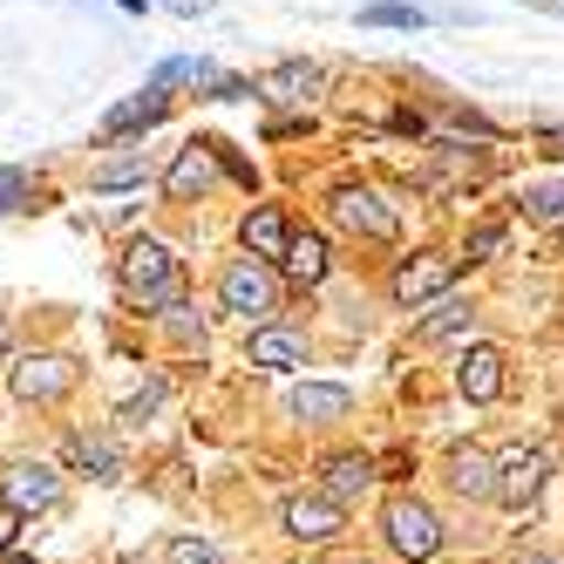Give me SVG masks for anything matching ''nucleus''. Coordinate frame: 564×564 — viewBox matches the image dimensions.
<instances>
[{
    "instance_id": "a211bd4d",
    "label": "nucleus",
    "mask_w": 564,
    "mask_h": 564,
    "mask_svg": "<svg viewBox=\"0 0 564 564\" xmlns=\"http://www.w3.org/2000/svg\"><path fill=\"white\" fill-rule=\"evenodd\" d=\"M327 238H319V231H306V238H293V246H286V259H279V272H286L293 279V286H319V279H327Z\"/></svg>"
},
{
    "instance_id": "72a5a7b5",
    "label": "nucleus",
    "mask_w": 564,
    "mask_h": 564,
    "mask_svg": "<svg viewBox=\"0 0 564 564\" xmlns=\"http://www.w3.org/2000/svg\"><path fill=\"white\" fill-rule=\"evenodd\" d=\"M0 347H8V327H0Z\"/></svg>"
},
{
    "instance_id": "9b49d317",
    "label": "nucleus",
    "mask_w": 564,
    "mask_h": 564,
    "mask_svg": "<svg viewBox=\"0 0 564 564\" xmlns=\"http://www.w3.org/2000/svg\"><path fill=\"white\" fill-rule=\"evenodd\" d=\"M319 83H327V75H319V62H279V68L259 75V96L279 102V109H293V102H313Z\"/></svg>"
},
{
    "instance_id": "393cba45",
    "label": "nucleus",
    "mask_w": 564,
    "mask_h": 564,
    "mask_svg": "<svg viewBox=\"0 0 564 564\" xmlns=\"http://www.w3.org/2000/svg\"><path fill=\"white\" fill-rule=\"evenodd\" d=\"M164 564H225V557H218V544H205V538H171V544H164Z\"/></svg>"
},
{
    "instance_id": "20e7f679",
    "label": "nucleus",
    "mask_w": 564,
    "mask_h": 564,
    "mask_svg": "<svg viewBox=\"0 0 564 564\" xmlns=\"http://www.w3.org/2000/svg\"><path fill=\"white\" fill-rule=\"evenodd\" d=\"M449 279H456V259H442V252H415V259H401L394 265V300L401 306H422V300H442L449 293Z\"/></svg>"
},
{
    "instance_id": "9d476101",
    "label": "nucleus",
    "mask_w": 564,
    "mask_h": 564,
    "mask_svg": "<svg viewBox=\"0 0 564 564\" xmlns=\"http://www.w3.org/2000/svg\"><path fill=\"white\" fill-rule=\"evenodd\" d=\"M212 156H218V143H184V150H177V164L164 171V191L177 197V205H191V197L212 191V177H218Z\"/></svg>"
},
{
    "instance_id": "c85d7f7f",
    "label": "nucleus",
    "mask_w": 564,
    "mask_h": 564,
    "mask_svg": "<svg viewBox=\"0 0 564 564\" xmlns=\"http://www.w3.org/2000/svg\"><path fill=\"white\" fill-rule=\"evenodd\" d=\"M14 523H21V510L0 503V557H8V544H14Z\"/></svg>"
},
{
    "instance_id": "a878e982",
    "label": "nucleus",
    "mask_w": 564,
    "mask_h": 564,
    "mask_svg": "<svg viewBox=\"0 0 564 564\" xmlns=\"http://www.w3.org/2000/svg\"><path fill=\"white\" fill-rule=\"evenodd\" d=\"M156 401H164V381H143V388L123 401V422H143V415H156Z\"/></svg>"
},
{
    "instance_id": "2eb2a0df",
    "label": "nucleus",
    "mask_w": 564,
    "mask_h": 564,
    "mask_svg": "<svg viewBox=\"0 0 564 564\" xmlns=\"http://www.w3.org/2000/svg\"><path fill=\"white\" fill-rule=\"evenodd\" d=\"M164 123V89H143V96H130V102H116L109 116H102V137H137V130H156Z\"/></svg>"
},
{
    "instance_id": "cd10ccee",
    "label": "nucleus",
    "mask_w": 564,
    "mask_h": 564,
    "mask_svg": "<svg viewBox=\"0 0 564 564\" xmlns=\"http://www.w3.org/2000/svg\"><path fill=\"white\" fill-rule=\"evenodd\" d=\"M21 191H28V177H21V171H0V212H8Z\"/></svg>"
},
{
    "instance_id": "412c9836",
    "label": "nucleus",
    "mask_w": 564,
    "mask_h": 564,
    "mask_svg": "<svg viewBox=\"0 0 564 564\" xmlns=\"http://www.w3.org/2000/svg\"><path fill=\"white\" fill-rule=\"evenodd\" d=\"M375 476H381L375 456H334V463H327V497H360Z\"/></svg>"
},
{
    "instance_id": "6ab92c4d",
    "label": "nucleus",
    "mask_w": 564,
    "mask_h": 564,
    "mask_svg": "<svg viewBox=\"0 0 564 564\" xmlns=\"http://www.w3.org/2000/svg\"><path fill=\"white\" fill-rule=\"evenodd\" d=\"M246 354H252V368H265V375H286V368H300V340H293V334H279V327H259Z\"/></svg>"
},
{
    "instance_id": "7c9ffc66",
    "label": "nucleus",
    "mask_w": 564,
    "mask_h": 564,
    "mask_svg": "<svg viewBox=\"0 0 564 564\" xmlns=\"http://www.w3.org/2000/svg\"><path fill=\"white\" fill-rule=\"evenodd\" d=\"M544 150H551V156H564V123H557V130H544Z\"/></svg>"
},
{
    "instance_id": "473e14b6",
    "label": "nucleus",
    "mask_w": 564,
    "mask_h": 564,
    "mask_svg": "<svg viewBox=\"0 0 564 564\" xmlns=\"http://www.w3.org/2000/svg\"><path fill=\"white\" fill-rule=\"evenodd\" d=\"M0 564H34V557H0Z\"/></svg>"
},
{
    "instance_id": "4be33fe9",
    "label": "nucleus",
    "mask_w": 564,
    "mask_h": 564,
    "mask_svg": "<svg viewBox=\"0 0 564 564\" xmlns=\"http://www.w3.org/2000/svg\"><path fill=\"white\" fill-rule=\"evenodd\" d=\"M469 319H476V313H469V300H435V313L422 319V340H449V334H463V327H469Z\"/></svg>"
},
{
    "instance_id": "ddd939ff",
    "label": "nucleus",
    "mask_w": 564,
    "mask_h": 564,
    "mask_svg": "<svg viewBox=\"0 0 564 564\" xmlns=\"http://www.w3.org/2000/svg\"><path fill=\"white\" fill-rule=\"evenodd\" d=\"M238 238H246V252H259V259H286V246H293L286 212H279V205H259V212H246Z\"/></svg>"
},
{
    "instance_id": "aec40b11",
    "label": "nucleus",
    "mask_w": 564,
    "mask_h": 564,
    "mask_svg": "<svg viewBox=\"0 0 564 564\" xmlns=\"http://www.w3.org/2000/svg\"><path fill=\"white\" fill-rule=\"evenodd\" d=\"M517 205H523V218H538V225H564V177H531Z\"/></svg>"
},
{
    "instance_id": "dca6fc26",
    "label": "nucleus",
    "mask_w": 564,
    "mask_h": 564,
    "mask_svg": "<svg viewBox=\"0 0 564 564\" xmlns=\"http://www.w3.org/2000/svg\"><path fill=\"white\" fill-rule=\"evenodd\" d=\"M286 409L300 415V422H340L347 409H354V394L347 388H334V381H306V388H293V401H286Z\"/></svg>"
},
{
    "instance_id": "f257e3e1",
    "label": "nucleus",
    "mask_w": 564,
    "mask_h": 564,
    "mask_svg": "<svg viewBox=\"0 0 564 564\" xmlns=\"http://www.w3.org/2000/svg\"><path fill=\"white\" fill-rule=\"evenodd\" d=\"M123 300L143 306V313H171V306H184V265L171 259V246L137 238V246L123 252Z\"/></svg>"
},
{
    "instance_id": "1a4fd4ad",
    "label": "nucleus",
    "mask_w": 564,
    "mask_h": 564,
    "mask_svg": "<svg viewBox=\"0 0 564 564\" xmlns=\"http://www.w3.org/2000/svg\"><path fill=\"white\" fill-rule=\"evenodd\" d=\"M68 388H75V360H62V354H34V360L14 368V394L21 401H62Z\"/></svg>"
},
{
    "instance_id": "0eeeda50",
    "label": "nucleus",
    "mask_w": 564,
    "mask_h": 564,
    "mask_svg": "<svg viewBox=\"0 0 564 564\" xmlns=\"http://www.w3.org/2000/svg\"><path fill=\"white\" fill-rule=\"evenodd\" d=\"M286 531L300 544H334L347 531V510H340V497H293L286 503Z\"/></svg>"
},
{
    "instance_id": "7ed1b4c3",
    "label": "nucleus",
    "mask_w": 564,
    "mask_h": 564,
    "mask_svg": "<svg viewBox=\"0 0 564 564\" xmlns=\"http://www.w3.org/2000/svg\"><path fill=\"white\" fill-rule=\"evenodd\" d=\"M388 544H394V557L429 564V557L442 551V523H435V510L415 503V497H394V503H388Z\"/></svg>"
},
{
    "instance_id": "2f4dec72",
    "label": "nucleus",
    "mask_w": 564,
    "mask_h": 564,
    "mask_svg": "<svg viewBox=\"0 0 564 564\" xmlns=\"http://www.w3.org/2000/svg\"><path fill=\"white\" fill-rule=\"evenodd\" d=\"M164 8H177V14H197V8H205V0H164Z\"/></svg>"
},
{
    "instance_id": "bb28decb",
    "label": "nucleus",
    "mask_w": 564,
    "mask_h": 564,
    "mask_svg": "<svg viewBox=\"0 0 564 564\" xmlns=\"http://www.w3.org/2000/svg\"><path fill=\"white\" fill-rule=\"evenodd\" d=\"M503 252V225H476L469 231V259H497Z\"/></svg>"
},
{
    "instance_id": "4468645a",
    "label": "nucleus",
    "mask_w": 564,
    "mask_h": 564,
    "mask_svg": "<svg viewBox=\"0 0 564 564\" xmlns=\"http://www.w3.org/2000/svg\"><path fill=\"white\" fill-rule=\"evenodd\" d=\"M456 388H463L469 401H497V394H503V354H497V347H469L463 368H456Z\"/></svg>"
},
{
    "instance_id": "b1692460",
    "label": "nucleus",
    "mask_w": 564,
    "mask_h": 564,
    "mask_svg": "<svg viewBox=\"0 0 564 564\" xmlns=\"http://www.w3.org/2000/svg\"><path fill=\"white\" fill-rule=\"evenodd\" d=\"M368 28H422V8H401V0H375V8H360Z\"/></svg>"
},
{
    "instance_id": "39448f33",
    "label": "nucleus",
    "mask_w": 564,
    "mask_h": 564,
    "mask_svg": "<svg viewBox=\"0 0 564 564\" xmlns=\"http://www.w3.org/2000/svg\"><path fill=\"white\" fill-rule=\"evenodd\" d=\"M334 218H340L354 238H394V212L381 205V191H368V184L334 191Z\"/></svg>"
},
{
    "instance_id": "f8f14e48",
    "label": "nucleus",
    "mask_w": 564,
    "mask_h": 564,
    "mask_svg": "<svg viewBox=\"0 0 564 564\" xmlns=\"http://www.w3.org/2000/svg\"><path fill=\"white\" fill-rule=\"evenodd\" d=\"M62 456H68L75 469H89L96 482H123V456H116V442H109V435H89V429H75Z\"/></svg>"
},
{
    "instance_id": "423d86ee",
    "label": "nucleus",
    "mask_w": 564,
    "mask_h": 564,
    "mask_svg": "<svg viewBox=\"0 0 564 564\" xmlns=\"http://www.w3.org/2000/svg\"><path fill=\"white\" fill-rule=\"evenodd\" d=\"M62 497V476L48 469V463H14L8 476H0V503H14L21 517H34V510H48Z\"/></svg>"
},
{
    "instance_id": "c756f323",
    "label": "nucleus",
    "mask_w": 564,
    "mask_h": 564,
    "mask_svg": "<svg viewBox=\"0 0 564 564\" xmlns=\"http://www.w3.org/2000/svg\"><path fill=\"white\" fill-rule=\"evenodd\" d=\"M517 564H564V557H551V551H517Z\"/></svg>"
},
{
    "instance_id": "f704fd0d",
    "label": "nucleus",
    "mask_w": 564,
    "mask_h": 564,
    "mask_svg": "<svg viewBox=\"0 0 564 564\" xmlns=\"http://www.w3.org/2000/svg\"><path fill=\"white\" fill-rule=\"evenodd\" d=\"M557 231H564V225H557Z\"/></svg>"
},
{
    "instance_id": "f3484780",
    "label": "nucleus",
    "mask_w": 564,
    "mask_h": 564,
    "mask_svg": "<svg viewBox=\"0 0 564 564\" xmlns=\"http://www.w3.org/2000/svg\"><path fill=\"white\" fill-rule=\"evenodd\" d=\"M497 469H503V463H490L482 449H456L449 482H456V490H463L469 503H490V497H497Z\"/></svg>"
},
{
    "instance_id": "6e6552de",
    "label": "nucleus",
    "mask_w": 564,
    "mask_h": 564,
    "mask_svg": "<svg viewBox=\"0 0 564 564\" xmlns=\"http://www.w3.org/2000/svg\"><path fill=\"white\" fill-rule=\"evenodd\" d=\"M544 476H551V456H544V449H510L503 469H497V503L523 510V503L544 490Z\"/></svg>"
},
{
    "instance_id": "5701e85b",
    "label": "nucleus",
    "mask_w": 564,
    "mask_h": 564,
    "mask_svg": "<svg viewBox=\"0 0 564 564\" xmlns=\"http://www.w3.org/2000/svg\"><path fill=\"white\" fill-rule=\"evenodd\" d=\"M143 177H150V156L137 150V156H116V164H102L89 184H96V191H130V184H143Z\"/></svg>"
},
{
    "instance_id": "f03ea898",
    "label": "nucleus",
    "mask_w": 564,
    "mask_h": 564,
    "mask_svg": "<svg viewBox=\"0 0 564 564\" xmlns=\"http://www.w3.org/2000/svg\"><path fill=\"white\" fill-rule=\"evenodd\" d=\"M218 300H225V313H238V319H265V313L279 306V279L265 272L259 252H252V259H231L225 279H218Z\"/></svg>"
}]
</instances>
